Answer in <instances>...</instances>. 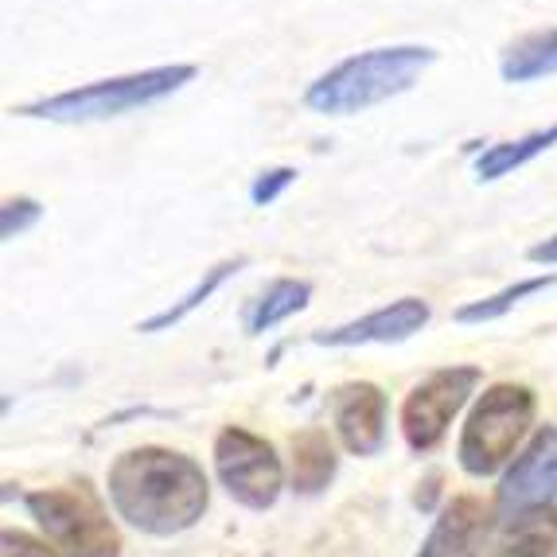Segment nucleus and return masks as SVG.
Returning <instances> with one entry per match:
<instances>
[{"label": "nucleus", "instance_id": "9d476101", "mask_svg": "<svg viewBox=\"0 0 557 557\" xmlns=\"http://www.w3.org/2000/svg\"><path fill=\"white\" fill-rule=\"evenodd\" d=\"M433 308L421 297H401L394 305L367 312V317L351 320V324L327 327V332L312 335L317 347H362V344H401L409 335H418L429 324Z\"/></svg>", "mask_w": 557, "mask_h": 557}, {"label": "nucleus", "instance_id": "39448f33", "mask_svg": "<svg viewBox=\"0 0 557 557\" xmlns=\"http://www.w3.org/2000/svg\"><path fill=\"white\" fill-rule=\"evenodd\" d=\"M24 503L47 534V542L63 557H121L117 527L86 483L44 487V492H32Z\"/></svg>", "mask_w": 557, "mask_h": 557}, {"label": "nucleus", "instance_id": "20e7f679", "mask_svg": "<svg viewBox=\"0 0 557 557\" xmlns=\"http://www.w3.org/2000/svg\"><path fill=\"white\" fill-rule=\"evenodd\" d=\"M534 391L522 382H495L480 394V401L472 406L460 433V468L475 480L499 472L507 460L515 456L519 441L527 437V429L534 425Z\"/></svg>", "mask_w": 557, "mask_h": 557}, {"label": "nucleus", "instance_id": "ddd939ff", "mask_svg": "<svg viewBox=\"0 0 557 557\" xmlns=\"http://www.w3.org/2000/svg\"><path fill=\"white\" fill-rule=\"evenodd\" d=\"M503 83H539V78L557 75V28H539L519 36L515 44L503 47L499 59Z\"/></svg>", "mask_w": 557, "mask_h": 557}, {"label": "nucleus", "instance_id": "4468645a", "mask_svg": "<svg viewBox=\"0 0 557 557\" xmlns=\"http://www.w3.org/2000/svg\"><path fill=\"white\" fill-rule=\"evenodd\" d=\"M339 456L324 429H305L293 437V492L320 495L335 480Z\"/></svg>", "mask_w": 557, "mask_h": 557}, {"label": "nucleus", "instance_id": "f3484780", "mask_svg": "<svg viewBox=\"0 0 557 557\" xmlns=\"http://www.w3.org/2000/svg\"><path fill=\"white\" fill-rule=\"evenodd\" d=\"M246 265V258H226V261H219L214 270H207L203 277L196 281V288H187L184 297L176 300V305H168L164 312H157V317H149V320H140L137 324V332H145V335H157V332H168V327H176V324H184L191 312H196L199 305H207V300L219 293V288L226 285V281L234 277V273Z\"/></svg>", "mask_w": 557, "mask_h": 557}, {"label": "nucleus", "instance_id": "f8f14e48", "mask_svg": "<svg viewBox=\"0 0 557 557\" xmlns=\"http://www.w3.org/2000/svg\"><path fill=\"white\" fill-rule=\"evenodd\" d=\"M557 546V503L503 519L499 539L487 557H554Z\"/></svg>", "mask_w": 557, "mask_h": 557}, {"label": "nucleus", "instance_id": "4be33fe9", "mask_svg": "<svg viewBox=\"0 0 557 557\" xmlns=\"http://www.w3.org/2000/svg\"><path fill=\"white\" fill-rule=\"evenodd\" d=\"M418 487H425V492H418V511H433V499H437V492H441V472H433V475H425V483H418Z\"/></svg>", "mask_w": 557, "mask_h": 557}, {"label": "nucleus", "instance_id": "f257e3e1", "mask_svg": "<svg viewBox=\"0 0 557 557\" xmlns=\"http://www.w3.org/2000/svg\"><path fill=\"white\" fill-rule=\"evenodd\" d=\"M106 487L117 519L152 539H172L191 530L211 503L203 468L191 456L160 445L121 453L106 475Z\"/></svg>", "mask_w": 557, "mask_h": 557}, {"label": "nucleus", "instance_id": "2eb2a0df", "mask_svg": "<svg viewBox=\"0 0 557 557\" xmlns=\"http://www.w3.org/2000/svg\"><path fill=\"white\" fill-rule=\"evenodd\" d=\"M554 145H557V121H554V125H546V129L527 133V137L487 145V149L475 157V180H480V184H492V180L511 176L515 168L530 164V160L542 157V152L554 149Z\"/></svg>", "mask_w": 557, "mask_h": 557}, {"label": "nucleus", "instance_id": "9b49d317", "mask_svg": "<svg viewBox=\"0 0 557 557\" xmlns=\"http://www.w3.org/2000/svg\"><path fill=\"white\" fill-rule=\"evenodd\" d=\"M487 527H492V507L475 495H456L437 515L418 557H480Z\"/></svg>", "mask_w": 557, "mask_h": 557}, {"label": "nucleus", "instance_id": "6ab92c4d", "mask_svg": "<svg viewBox=\"0 0 557 557\" xmlns=\"http://www.w3.org/2000/svg\"><path fill=\"white\" fill-rule=\"evenodd\" d=\"M39 219H44V207H39L36 199H28V196L9 199V203L0 207V238L12 242V238H20V234H28Z\"/></svg>", "mask_w": 557, "mask_h": 557}, {"label": "nucleus", "instance_id": "f03ea898", "mask_svg": "<svg viewBox=\"0 0 557 557\" xmlns=\"http://www.w3.org/2000/svg\"><path fill=\"white\" fill-rule=\"evenodd\" d=\"M433 63H437L433 47H371V51H359V55L335 63L317 83H308L305 106L327 113V117H351V113H362L413 90V83Z\"/></svg>", "mask_w": 557, "mask_h": 557}, {"label": "nucleus", "instance_id": "aec40b11", "mask_svg": "<svg viewBox=\"0 0 557 557\" xmlns=\"http://www.w3.org/2000/svg\"><path fill=\"white\" fill-rule=\"evenodd\" d=\"M297 184V168H265L258 180L250 184V199H253V207H270L273 199H281V191L285 187H293Z\"/></svg>", "mask_w": 557, "mask_h": 557}, {"label": "nucleus", "instance_id": "412c9836", "mask_svg": "<svg viewBox=\"0 0 557 557\" xmlns=\"http://www.w3.org/2000/svg\"><path fill=\"white\" fill-rule=\"evenodd\" d=\"M0 557H63L51 542H39L24 530H4L0 534Z\"/></svg>", "mask_w": 557, "mask_h": 557}, {"label": "nucleus", "instance_id": "0eeeda50", "mask_svg": "<svg viewBox=\"0 0 557 557\" xmlns=\"http://www.w3.org/2000/svg\"><path fill=\"white\" fill-rule=\"evenodd\" d=\"M480 367H441L406 394L401 401V437L418 456L433 453L445 441L453 418L480 386Z\"/></svg>", "mask_w": 557, "mask_h": 557}, {"label": "nucleus", "instance_id": "a211bd4d", "mask_svg": "<svg viewBox=\"0 0 557 557\" xmlns=\"http://www.w3.org/2000/svg\"><path fill=\"white\" fill-rule=\"evenodd\" d=\"M557 285V273H539V277H527V281H515V285L499 288L495 297L487 300H472V305L456 308V324H492V320L507 317L519 300L534 297V293H546V288Z\"/></svg>", "mask_w": 557, "mask_h": 557}, {"label": "nucleus", "instance_id": "dca6fc26", "mask_svg": "<svg viewBox=\"0 0 557 557\" xmlns=\"http://www.w3.org/2000/svg\"><path fill=\"white\" fill-rule=\"evenodd\" d=\"M308 300H312V285L308 281H293V277H281L273 281L258 300H250V312H246V332L261 335V332H273L277 324H285L288 317H297L305 312Z\"/></svg>", "mask_w": 557, "mask_h": 557}, {"label": "nucleus", "instance_id": "6e6552de", "mask_svg": "<svg viewBox=\"0 0 557 557\" xmlns=\"http://www.w3.org/2000/svg\"><path fill=\"white\" fill-rule=\"evenodd\" d=\"M557 499V425H546L534 433L522 456H515V465L507 468L499 483V511L503 519L522 511H539V507H554Z\"/></svg>", "mask_w": 557, "mask_h": 557}, {"label": "nucleus", "instance_id": "423d86ee", "mask_svg": "<svg viewBox=\"0 0 557 557\" xmlns=\"http://www.w3.org/2000/svg\"><path fill=\"white\" fill-rule=\"evenodd\" d=\"M214 472H219L226 495L250 511H270L285 487L277 448L242 425H226L214 437Z\"/></svg>", "mask_w": 557, "mask_h": 557}, {"label": "nucleus", "instance_id": "7ed1b4c3", "mask_svg": "<svg viewBox=\"0 0 557 557\" xmlns=\"http://www.w3.org/2000/svg\"><path fill=\"white\" fill-rule=\"evenodd\" d=\"M199 66L196 63H168L149 66L137 75L102 78V83L75 86V90L51 94V98H36V102L20 106V117H44V121H106L121 117V113L145 110L152 102H164L168 94L184 90L187 83H196Z\"/></svg>", "mask_w": 557, "mask_h": 557}, {"label": "nucleus", "instance_id": "1a4fd4ad", "mask_svg": "<svg viewBox=\"0 0 557 557\" xmlns=\"http://www.w3.org/2000/svg\"><path fill=\"white\" fill-rule=\"evenodd\" d=\"M332 421L351 456H379L386 445V394L374 382H344L332 391Z\"/></svg>", "mask_w": 557, "mask_h": 557}]
</instances>
